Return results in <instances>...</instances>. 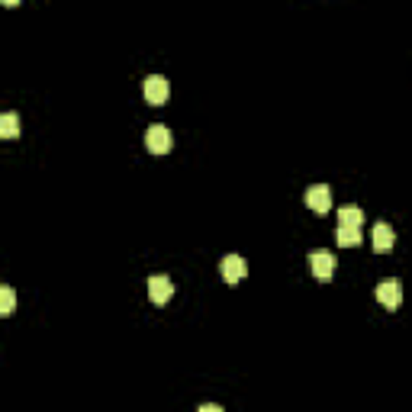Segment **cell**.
Instances as JSON below:
<instances>
[{"mask_svg": "<svg viewBox=\"0 0 412 412\" xmlns=\"http://www.w3.org/2000/svg\"><path fill=\"white\" fill-rule=\"evenodd\" d=\"M145 145L152 155H168L171 145H174V139H171V129L165 126V123H155V126L145 129Z\"/></svg>", "mask_w": 412, "mask_h": 412, "instance_id": "1", "label": "cell"}, {"mask_svg": "<svg viewBox=\"0 0 412 412\" xmlns=\"http://www.w3.org/2000/svg\"><path fill=\"white\" fill-rule=\"evenodd\" d=\"M303 203H306L313 213H319V216H322V213L332 210V190H328L325 184H313V187L303 194Z\"/></svg>", "mask_w": 412, "mask_h": 412, "instance_id": "2", "label": "cell"}, {"mask_svg": "<svg viewBox=\"0 0 412 412\" xmlns=\"http://www.w3.org/2000/svg\"><path fill=\"white\" fill-rule=\"evenodd\" d=\"M142 91H145V100L155 106H161L165 100H168L171 94V84H168V77H161V74H148L145 77V84H142Z\"/></svg>", "mask_w": 412, "mask_h": 412, "instance_id": "3", "label": "cell"}, {"mask_svg": "<svg viewBox=\"0 0 412 412\" xmlns=\"http://www.w3.org/2000/svg\"><path fill=\"white\" fill-rule=\"evenodd\" d=\"M309 271L319 280H328L335 274V255L328 252V248H316V252L309 255Z\"/></svg>", "mask_w": 412, "mask_h": 412, "instance_id": "4", "label": "cell"}, {"mask_svg": "<svg viewBox=\"0 0 412 412\" xmlns=\"http://www.w3.org/2000/svg\"><path fill=\"white\" fill-rule=\"evenodd\" d=\"M377 300L384 303L386 309H396L399 303H403V284H399L396 277H384L377 284Z\"/></svg>", "mask_w": 412, "mask_h": 412, "instance_id": "5", "label": "cell"}, {"mask_svg": "<svg viewBox=\"0 0 412 412\" xmlns=\"http://www.w3.org/2000/svg\"><path fill=\"white\" fill-rule=\"evenodd\" d=\"M171 294H174V284H171V277L168 274H152L148 277V300L152 303H168L171 300Z\"/></svg>", "mask_w": 412, "mask_h": 412, "instance_id": "6", "label": "cell"}, {"mask_svg": "<svg viewBox=\"0 0 412 412\" xmlns=\"http://www.w3.org/2000/svg\"><path fill=\"white\" fill-rule=\"evenodd\" d=\"M219 271H223L226 284H238V280L248 274V265H245L242 255H226V258L219 261Z\"/></svg>", "mask_w": 412, "mask_h": 412, "instance_id": "7", "label": "cell"}, {"mask_svg": "<svg viewBox=\"0 0 412 412\" xmlns=\"http://www.w3.org/2000/svg\"><path fill=\"white\" fill-rule=\"evenodd\" d=\"M370 235H374V252H380V255H384V252H390V248H393V242H396V232H393L386 223H377V226H374V232H370Z\"/></svg>", "mask_w": 412, "mask_h": 412, "instance_id": "8", "label": "cell"}, {"mask_svg": "<svg viewBox=\"0 0 412 412\" xmlns=\"http://www.w3.org/2000/svg\"><path fill=\"white\" fill-rule=\"evenodd\" d=\"M338 226H345V229H361L364 226V210L361 206H342V210H338Z\"/></svg>", "mask_w": 412, "mask_h": 412, "instance_id": "9", "label": "cell"}, {"mask_svg": "<svg viewBox=\"0 0 412 412\" xmlns=\"http://www.w3.org/2000/svg\"><path fill=\"white\" fill-rule=\"evenodd\" d=\"M0 135H4V139H16V135H20V116H16V113H4V116H0Z\"/></svg>", "mask_w": 412, "mask_h": 412, "instance_id": "10", "label": "cell"}, {"mask_svg": "<svg viewBox=\"0 0 412 412\" xmlns=\"http://www.w3.org/2000/svg\"><path fill=\"white\" fill-rule=\"evenodd\" d=\"M335 238L342 248H355V245H361V229H345V226H338Z\"/></svg>", "mask_w": 412, "mask_h": 412, "instance_id": "11", "label": "cell"}, {"mask_svg": "<svg viewBox=\"0 0 412 412\" xmlns=\"http://www.w3.org/2000/svg\"><path fill=\"white\" fill-rule=\"evenodd\" d=\"M13 309H16L13 286H0V316H13Z\"/></svg>", "mask_w": 412, "mask_h": 412, "instance_id": "12", "label": "cell"}, {"mask_svg": "<svg viewBox=\"0 0 412 412\" xmlns=\"http://www.w3.org/2000/svg\"><path fill=\"white\" fill-rule=\"evenodd\" d=\"M196 412H223V406H216V403H203Z\"/></svg>", "mask_w": 412, "mask_h": 412, "instance_id": "13", "label": "cell"}]
</instances>
